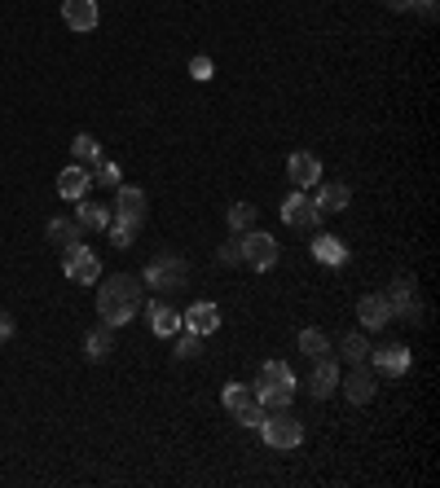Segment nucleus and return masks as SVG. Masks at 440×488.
Here are the masks:
<instances>
[{
    "label": "nucleus",
    "instance_id": "obj_23",
    "mask_svg": "<svg viewBox=\"0 0 440 488\" xmlns=\"http://www.w3.org/2000/svg\"><path fill=\"white\" fill-rule=\"evenodd\" d=\"M313 256L326 264V268H339V264L348 260V247H343L339 238H331V233H317V242H313Z\"/></svg>",
    "mask_w": 440,
    "mask_h": 488
},
{
    "label": "nucleus",
    "instance_id": "obj_24",
    "mask_svg": "<svg viewBox=\"0 0 440 488\" xmlns=\"http://www.w3.org/2000/svg\"><path fill=\"white\" fill-rule=\"evenodd\" d=\"M75 225H80V229H106V225H110V207L80 198V207H75Z\"/></svg>",
    "mask_w": 440,
    "mask_h": 488
},
{
    "label": "nucleus",
    "instance_id": "obj_22",
    "mask_svg": "<svg viewBox=\"0 0 440 488\" xmlns=\"http://www.w3.org/2000/svg\"><path fill=\"white\" fill-rule=\"evenodd\" d=\"M80 233H84V229L75 225V221H62V216L44 225V238H49V247H58V251H67V247H75V242H80Z\"/></svg>",
    "mask_w": 440,
    "mask_h": 488
},
{
    "label": "nucleus",
    "instance_id": "obj_9",
    "mask_svg": "<svg viewBox=\"0 0 440 488\" xmlns=\"http://www.w3.org/2000/svg\"><path fill=\"white\" fill-rule=\"evenodd\" d=\"M110 216H124V221H133V225H145V216H150V198H145V190L119 185V190H115V211H110Z\"/></svg>",
    "mask_w": 440,
    "mask_h": 488
},
{
    "label": "nucleus",
    "instance_id": "obj_10",
    "mask_svg": "<svg viewBox=\"0 0 440 488\" xmlns=\"http://www.w3.org/2000/svg\"><path fill=\"white\" fill-rule=\"evenodd\" d=\"M251 388H256V396H265V391H295V370L286 361H265Z\"/></svg>",
    "mask_w": 440,
    "mask_h": 488
},
{
    "label": "nucleus",
    "instance_id": "obj_16",
    "mask_svg": "<svg viewBox=\"0 0 440 488\" xmlns=\"http://www.w3.org/2000/svg\"><path fill=\"white\" fill-rule=\"evenodd\" d=\"M89 185H93V172H89V167H80V163L62 167V176H58V194L70 198V202L89 198Z\"/></svg>",
    "mask_w": 440,
    "mask_h": 488
},
{
    "label": "nucleus",
    "instance_id": "obj_7",
    "mask_svg": "<svg viewBox=\"0 0 440 488\" xmlns=\"http://www.w3.org/2000/svg\"><path fill=\"white\" fill-rule=\"evenodd\" d=\"M282 221H286V229H313V225H322V211L308 198V190H295V194L282 202Z\"/></svg>",
    "mask_w": 440,
    "mask_h": 488
},
{
    "label": "nucleus",
    "instance_id": "obj_30",
    "mask_svg": "<svg viewBox=\"0 0 440 488\" xmlns=\"http://www.w3.org/2000/svg\"><path fill=\"white\" fill-rule=\"evenodd\" d=\"M93 181H98V185H106V190H119V185H124V172H119V163L102 159L98 167H93Z\"/></svg>",
    "mask_w": 440,
    "mask_h": 488
},
{
    "label": "nucleus",
    "instance_id": "obj_17",
    "mask_svg": "<svg viewBox=\"0 0 440 488\" xmlns=\"http://www.w3.org/2000/svg\"><path fill=\"white\" fill-rule=\"evenodd\" d=\"M357 322H361V330H383V325L392 322L388 299H383V295H361V299H357Z\"/></svg>",
    "mask_w": 440,
    "mask_h": 488
},
{
    "label": "nucleus",
    "instance_id": "obj_27",
    "mask_svg": "<svg viewBox=\"0 0 440 488\" xmlns=\"http://www.w3.org/2000/svg\"><path fill=\"white\" fill-rule=\"evenodd\" d=\"M343 361H352V365H366V361H370V339H366L361 330L343 334Z\"/></svg>",
    "mask_w": 440,
    "mask_h": 488
},
{
    "label": "nucleus",
    "instance_id": "obj_32",
    "mask_svg": "<svg viewBox=\"0 0 440 488\" xmlns=\"http://www.w3.org/2000/svg\"><path fill=\"white\" fill-rule=\"evenodd\" d=\"M190 75H194V80H211V75H216V66H211V58H194V62H190Z\"/></svg>",
    "mask_w": 440,
    "mask_h": 488
},
{
    "label": "nucleus",
    "instance_id": "obj_18",
    "mask_svg": "<svg viewBox=\"0 0 440 488\" xmlns=\"http://www.w3.org/2000/svg\"><path fill=\"white\" fill-rule=\"evenodd\" d=\"M313 202H317L322 216H335V211H343V207L352 202V190H348L343 181H331V185H317V198H313Z\"/></svg>",
    "mask_w": 440,
    "mask_h": 488
},
{
    "label": "nucleus",
    "instance_id": "obj_33",
    "mask_svg": "<svg viewBox=\"0 0 440 488\" xmlns=\"http://www.w3.org/2000/svg\"><path fill=\"white\" fill-rule=\"evenodd\" d=\"M216 260H220V264H238V260H242V247H238V238H234V242H225V247L216 251Z\"/></svg>",
    "mask_w": 440,
    "mask_h": 488
},
{
    "label": "nucleus",
    "instance_id": "obj_31",
    "mask_svg": "<svg viewBox=\"0 0 440 488\" xmlns=\"http://www.w3.org/2000/svg\"><path fill=\"white\" fill-rule=\"evenodd\" d=\"M199 348H203V334H194V330H185V334L176 339V357L181 361H194L199 357Z\"/></svg>",
    "mask_w": 440,
    "mask_h": 488
},
{
    "label": "nucleus",
    "instance_id": "obj_8",
    "mask_svg": "<svg viewBox=\"0 0 440 488\" xmlns=\"http://www.w3.org/2000/svg\"><path fill=\"white\" fill-rule=\"evenodd\" d=\"M409 348L406 343H383V348H370V365L388 379H406L409 374Z\"/></svg>",
    "mask_w": 440,
    "mask_h": 488
},
{
    "label": "nucleus",
    "instance_id": "obj_12",
    "mask_svg": "<svg viewBox=\"0 0 440 488\" xmlns=\"http://www.w3.org/2000/svg\"><path fill=\"white\" fill-rule=\"evenodd\" d=\"M339 379H343V370H339L335 357H317V361H313V379H308V391H313V400H326V396H335V391H339Z\"/></svg>",
    "mask_w": 440,
    "mask_h": 488
},
{
    "label": "nucleus",
    "instance_id": "obj_11",
    "mask_svg": "<svg viewBox=\"0 0 440 488\" xmlns=\"http://www.w3.org/2000/svg\"><path fill=\"white\" fill-rule=\"evenodd\" d=\"M62 23H67L70 32H98V23H102V9H98V0H62Z\"/></svg>",
    "mask_w": 440,
    "mask_h": 488
},
{
    "label": "nucleus",
    "instance_id": "obj_15",
    "mask_svg": "<svg viewBox=\"0 0 440 488\" xmlns=\"http://www.w3.org/2000/svg\"><path fill=\"white\" fill-rule=\"evenodd\" d=\"M339 388H343V396H348L352 405H370L374 391H379V383H374V374L366 370V365H357L348 379H339Z\"/></svg>",
    "mask_w": 440,
    "mask_h": 488
},
{
    "label": "nucleus",
    "instance_id": "obj_5",
    "mask_svg": "<svg viewBox=\"0 0 440 488\" xmlns=\"http://www.w3.org/2000/svg\"><path fill=\"white\" fill-rule=\"evenodd\" d=\"M62 273H67V282L98 286V282H102V260H98V251H89L84 242H75V247L62 251Z\"/></svg>",
    "mask_w": 440,
    "mask_h": 488
},
{
    "label": "nucleus",
    "instance_id": "obj_19",
    "mask_svg": "<svg viewBox=\"0 0 440 488\" xmlns=\"http://www.w3.org/2000/svg\"><path fill=\"white\" fill-rule=\"evenodd\" d=\"M110 352H115V325L102 322L98 330H89V334H84V357H89V361H106Z\"/></svg>",
    "mask_w": 440,
    "mask_h": 488
},
{
    "label": "nucleus",
    "instance_id": "obj_3",
    "mask_svg": "<svg viewBox=\"0 0 440 488\" xmlns=\"http://www.w3.org/2000/svg\"><path fill=\"white\" fill-rule=\"evenodd\" d=\"M256 431L265 436L269 449H300V445H304V423H300L291 409H273V414H265V423L256 427Z\"/></svg>",
    "mask_w": 440,
    "mask_h": 488
},
{
    "label": "nucleus",
    "instance_id": "obj_34",
    "mask_svg": "<svg viewBox=\"0 0 440 488\" xmlns=\"http://www.w3.org/2000/svg\"><path fill=\"white\" fill-rule=\"evenodd\" d=\"M14 334H18V325H14V317H9V313H0V343H9Z\"/></svg>",
    "mask_w": 440,
    "mask_h": 488
},
{
    "label": "nucleus",
    "instance_id": "obj_26",
    "mask_svg": "<svg viewBox=\"0 0 440 488\" xmlns=\"http://www.w3.org/2000/svg\"><path fill=\"white\" fill-rule=\"evenodd\" d=\"M300 352H304L308 361L317 357H331V339L317 330V325H308V330H300Z\"/></svg>",
    "mask_w": 440,
    "mask_h": 488
},
{
    "label": "nucleus",
    "instance_id": "obj_14",
    "mask_svg": "<svg viewBox=\"0 0 440 488\" xmlns=\"http://www.w3.org/2000/svg\"><path fill=\"white\" fill-rule=\"evenodd\" d=\"M181 325L207 339V334H216V330H220V308H216L211 299H199V304H190V308L181 313Z\"/></svg>",
    "mask_w": 440,
    "mask_h": 488
},
{
    "label": "nucleus",
    "instance_id": "obj_13",
    "mask_svg": "<svg viewBox=\"0 0 440 488\" xmlns=\"http://www.w3.org/2000/svg\"><path fill=\"white\" fill-rule=\"evenodd\" d=\"M286 176L295 181V190H317L322 185V163H317V155H308V150H295L286 159Z\"/></svg>",
    "mask_w": 440,
    "mask_h": 488
},
{
    "label": "nucleus",
    "instance_id": "obj_6",
    "mask_svg": "<svg viewBox=\"0 0 440 488\" xmlns=\"http://www.w3.org/2000/svg\"><path fill=\"white\" fill-rule=\"evenodd\" d=\"M238 247H242V260L251 264L256 273H269L273 264H277V242H273L269 233H260V229L238 233Z\"/></svg>",
    "mask_w": 440,
    "mask_h": 488
},
{
    "label": "nucleus",
    "instance_id": "obj_20",
    "mask_svg": "<svg viewBox=\"0 0 440 488\" xmlns=\"http://www.w3.org/2000/svg\"><path fill=\"white\" fill-rule=\"evenodd\" d=\"M150 330H154L159 339H172V334L181 330V313H176L172 304H164V299H154V304H150Z\"/></svg>",
    "mask_w": 440,
    "mask_h": 488
},
{
    "label": "nucleus",
    "instance_id": "obj_35",
    "mask_svg": "<svg viewBox=\"0 0 440 488\" xmlns=\"http://www.w3.org/2000/svg\"><path fill=\"white\" fill-rule=\"evenodd\" d=\"M409 9H423L427 18H436V0H409Z\"/></svg>",
    "mask_w": 440,
    "mask_h": 488
},
{
    "label": "nucleus",
    "instance_id": "obj_29",
    "mask_svg": "<svg viewBox=\"0 0 440 488\" xmlns=\"http://www.w3.org/2000/svg\"><path fill=\"white\" fill-rule=\"evenodd\" d=\"M220 400H225V409H229V414H238L242 405H251V400H260V396H256V388H242V383H225Z\"/></svg>",
    "mask_w": 440,
    "mask_h": 488
},
{
    "label": "nucleus",
    "instance_id": "obj_2",
    "mask_svg": "<svg viewBox=\"0 0 440 488\" xmlns=\"http://www.w3.org/2000/svg\"><path fill=\"white\" fill-rule=\"evenodd\" d=\"M141 286L145 291H154V295H172V291H181V286H190V264L181 260V256H154V260L141 268Z\"/></svg>",
    "mask_w": 440,
    "mask_h": 488
},
{
    "label": "nucleus",
    "instance_id": "obj_28",
    "mask_svg": "<svg viewBox=\"0 0 440 488\" xmlns=\"http://www.w3.org/2000/svg\"><path fill=\"white\" fill-rule=\"evenodd\" d=\"M256 216H260V211H256L251 202H234V207L225 211V221H229V229H234V233H247V229H256Z\"/></svg>",
    "mask_w": 440,
    "mask_h": 488
},
{
    "label": "nucleus",
    "instance_id": "obj_25",
    "mask_svg": "<svg viewBox=\"0 0 440 488\" xmlns=\"http://www.w3.org/2000/svg\"><path fill=\"white\" fill-rule=\"evenodd\" d=\"M106 233H110V247L128 251V247L136 242V233H141V225H133V221H124V216H110V225H106Z\"/></svg>",
    "mask_w": 440,
    "mask_h": 488
},
{
    "label": "nucleus",
    "instance_id": "obj_1",
    "mask_svg": "<svg viewBox=\"0 0 440 488\" xmlns=\"http://www.w3.org/2000/svg\"><path fill=\"white\" fill-rule=\"evenodd\" d=\"M145 308V286L133 273H110L98 286V317L106 325H128Z\"/></svg>",
    "mask_w": 440,
    "mask_h": 488
},
{
    "label": "nucleus",
    "instance_id": "obj_36",
    "mask_svg": "<svg viewBox=\"0 0 440 488\" xmlns=\"http://www.w3.org/2000/svg\"><path fill=\"white\" fill-rule=\"evenodd\" d=\"M388 9H397V14H401V9H409V0H388Z\"/></svg>",
    "mask_w": 440,
    "mask_h": 488
},
{
    "label": "nucleus",
    "instance_id": "obj_21",
    "mask_svg": "<svg viewBox=\"0 0 440 488\" xmlns=\"http://www.w3.org/2000/svg\"><path fill=\"white\" fill-rule=\"evenodd\" d=\"M70 155H75L80 167H89V172H93V167L102 163V141H98L93 132H80V136L70 141Z\"/></svg>",
    "mask_w": 440,
    "mask_h": 488
},
{
    "label": "nucleus",
    "instance_id": "obj_4",
    "mask_svg": "<svg viewBox=\"0 0 440 488\" xmlns=\"http://www.w3.org/2000/svg\"><path fill=\"white\" fill-rule=\"evenodd\" d=\"M383 299H388V313H392V317H401V322H423V299H418V286H414L409 273L392 277V286L383 291Z\"/></svg>",
    "mask_w": 440,
    "mask_h": 488
}]
</instances>
